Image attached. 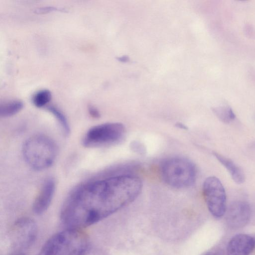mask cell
<instances>
[{
	"mask_svg": "<svg viewBox=\"0 0 255 255\" xmlns=\"http://www.w3.org/2000/svg\"><path fill=\"white\" fill-rule=\"evenodd\" d=\"M142 182L130 175L92 177L74 187L60 210L67 228L82 229L110 216L133 201Z\"/></svg>",
	"mask_w": 255,
	"mask_h": 255,
	"instance_id": "obj_1",
	"label": "cell"
},
{
	"mask_svg": "<svg viewBox=\"0 0 255 255\" xmlns=\"http://www.w3.org/2000/svg\"><path fill=\"white\" fill-rule=\"evenodd\" d=\"M90 239L82 229L66 228L51 236L37 255H87Z\"/></svg>",
	"mask_w": 255,
	"mask_h": 255,
	"instance_id": "obj_2",
	"label": "cell"
},
{
	"mask_svg": "<svg viewBox=\"0 0 255 255\" xmlns=\"http://www.w3.org/2000/svg\"><path fill=\"white\" fill-rule=\"evenodd\" d=\"M22 150L27 164L39 171L50 167L57 155L55 143L50 137L43 134H35L27 139Z\"/></svg>",
	"mask_w": 255,
	"mask_h": 255,
	"instance_id": "obj_3",
	"label": "cell"
},
{
	"mask_svg": "<svg viewBox=\"0 0 255 255\" xmlns=\"http://www.w3.org/2000/svg\"><path fill=\"white\" fill-rule=\"evenodd\" d=\"M161 172L164 181L176 188L189 187L196 180L195 165L183 157H172L166 160L161 166Z\"/></svg>",
	"mask_w": 255,
	"mask_h": 255,
	"instance_id": "obj_4",
	"label": "cell"
},
{
	"mask_svg": "<svg viewBox=\"0 0 255 255\" xmlns=\"http://www.w3.org/2000/svg\"><path fill=\"white\" fill-rule=\"evenodd\" d=\"M125 132V128L121 123H104L91 128L82 142L85 147L88 148L111 145L120 141Z\"/></svg>",
	"mask_w": 255,
	"mask_h": 255,
	"instance_id": "obj_5",
	"label": "cell"
},
{
	"mask_svg": "<svg viewBox=\"0 0 255 255\" xmlns=\"http://www.w3.org/2000/svg\"><path fill=\"white\" fill-rule=\"evenodd\" d=\"M204 199L210 212L216 218L225 214L226 194L220 180L215 176L207 178L203 185Z\"/></svg>",
	"mask_w": 255,
	"mask_h": 255,
	"instance_id": "obj_6",
	"label": "cell"
},
{
	"mask_svg": "<svg viewBox=\"0 0 255 255\" xmlns=\"http://www.w3.org/2000/svg\"><path fill=\"white\" fill-rule=\"evenodd\" d=\"M37 235V227L31 219L23 217L17 220L12 225L9 239L12 248L16 250H25L35 242Z\"/></svg>",
	"mask_w": 255,
	"mask_h": 255,
	"instance_id": "obj_7",
	"label": "cell"
},
{
	"mask_svg": "<svg viewBox=\"0 0 255 255\" xmlns=\"http://www.w3.org/2000/svg\"><path fill=\"white\" fill-rule=\"evenodd\" d=\"M225 214L228 226L232 229H239L245 227L249 222L251 208L246 202L235 201L226 209Z\"/></svg>",
	"mask_w": 255,
	"mask_h": 255,
	"instance_id": "obj_8",
	"label": "cell"
},
{
	"mask_svg": "<svg viewBox=\"0 0 255 255\" xmlns=\"http://www.w3.org/2000/svg\"><path fill=\"white\" fill-rule=\"evenodd\" d=\"M54 178L48 177L43 182L32 204V210L37 215L44 213L49 207L55 191Z\"/></svg>",
	"mask_w": 255,
	"mask_h": 255,
	"instance_id": "obj_9",
	"label": "cell"
},
{
	"mask_svg": "<svg viewBox=\"0 0 255 255\" xmlns=\"http://www.w3.org/2000/svg\"><path fill=\"white\" fill-rule=\"evenodd\" d=\"M255 249V239L252 236L243 234L236 235L229 242L228 255H250Z\"/></svg>",
	"mask_w": 255,
	"mask_h": 255,
	"instance_id": "obj_10",
	"label": "cell"
},
{
	"mask_svg": "<svg viewBox=\"0 0 255 255\" xmlns=\"http://www.w3.org/2000/svg\"><path fill=\"white\" fill-rule=\"evenodd\" d=\"M213 154L228 171L232 179L236 183L241 184L244 182L245 180V174L240 167L231 159L218 153L214 152Z\"/></svg>",
	"mask_w": 255,
	"mask_h": 255,
	"instance_id": "obj_11",
	"label": "cell"
},
{
	"mask_svg": "<svg viewBox=\"0 0 255 255\" xmlns=\"http://www.w3.org/2000/svg\"><path fill=\"white\" fill-rule=\"evenodd\" d=\"M23 107V103L19 100L4 102L0 106V116L2 118L11 117L19 112Z\"/></svg>",
	"mask_w": 255,
	"mask_h": 255,
	"instance_id": "obj_12",
	"label": "cell"
},
{
	"mask_svg": "<svg viewBox=\"0 0 255 255\" xmlns=\"http://www.w3.org/2000/svg\"><path fill=\"white\" fill-rule=\"evenodd\" d=\"M213 111L217 118L223 123L229 124L235 119L236 116L232 109L227 106L215 107Z\"/></svg>",
	"mask_w": 255,
	"mask_h": 255,
	"instance_id": "obj_13",
	"label": "cell"
},
{
	"mask_svg": "<svg viewBox=\"0 0 255 255\" xmlns=\"http://www.w3.org/2000/svg\"><path fill=\"white\" fill-rule=\"evenodd\" d=\"M47 109L56 119L63 132L65 134L68 135L70 133V128L64 114L58 108L54 106H49Z\"/></svg>",
	"mask_w": 255,
	"mask_h": 255,
	"instance_id": "obj_14",
	"label": "cell"
},
{
	"mask_svg": "<svg viewBox=\"0 0 255 255\" xmlns=\"http://www.w3.org/2000/svg\"><path fill=\"white\" fill-rule=\"evenodd\" d=\"M51 93L47 89L37 92L32 97V103L37 108H42L48 104L51 99Z\"/></svg>",
	"mask_w": 255,
	"mask_h": 255,
	"instance_id": "obj_15",
	"label": "cell"
},
{
	"mask_svg": "<svg viewBox=\"0 0 255 255\" xmlns=\"http://www.w3.org/2000/svg\"><path fill=\"white\" fill-rule=\"evenodd\" d=\"M61 11V12H67V10L65 8L63 7H57L55 6H48L41 7L35 9L34 12L37 14H43L50 12L51 11Z\"/></svg>",
	"mask_w": 255,
	"mask_h": 255,
	"instance_id": "obj_16",
	"label": "cell"
},
{
	"mask_svg": "<svg viewBox=\"0 0 255 255\" xmlns=\"http://www.w3.org/2000/svg\"><path fill=\"white\" fill-rule=\"evenodd\" d=\"M88 112L93 118L97 119L100 117L99 111L97 108L92 105L88 106Z\"/></svg>",
	"mask_w": 255,
	"mask_h": 255,
	"instance_id": "obj_17",
	"label": "cell"
},
{
	"mask_svg": "<svg viewBox=\"0 0 255 255\" xmlns=\"http://www.w3.org/2000/svg\"><path fill=\"white\" fill-rule=\"evenodd\" d=\"M133 149L134 150H137V152H139V151L140 152L142 153V149H143V147H141V145H139L138 143H135L133 144Z\"/></svg>",
	"mask_w": 255,
	"mask_h": 255,
	"instance_id": "obj_18",
	"label": "cell"
},
{
	"mask_svg": "<svg viewBox=\"0 0 255 255\" xmlns=\"http://www.w3.org/2000/svg\"><path fill=\"white\" fill-rule=\"evenodd\" d=\"M117 59L119 61H122V62H127V61H128V60H129L128 57L127 56L118 57Z\"/></svg>",
	"mask_w": 255,
	"mask_h": 255,
	"instance_id": "obj_19",
	"label": "cell"
},
{
	"mask_svg": "<svg viewBox=\"0 0 255 255\" xmlns=\"http://www.w3.org/2000/svg\"><path fill=\"white\" fill-rule=\"evenodd\" d=\"M11 255H25L23 253H21L20 252H17V253L12 254Z\"/></svg>",
	"mask_w": 255,
	"mask_h": 255,
	"instance_id": "obj_20",
	"label": "cell"
}]
</instances>
